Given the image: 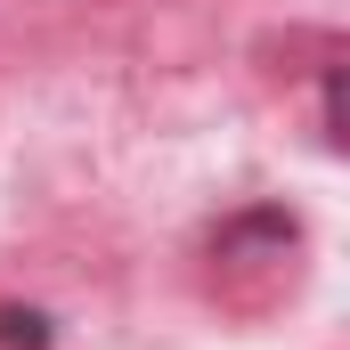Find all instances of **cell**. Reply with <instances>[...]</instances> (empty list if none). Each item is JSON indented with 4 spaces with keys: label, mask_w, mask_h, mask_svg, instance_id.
Segmentation results:
<instances>
[{
    "label": "cell",
    "mask_w": 350,
    "mask_h": 350,
    "mask_svg": "<svg viewBox=\"0 0 350 350\" xmlns=\"http://www.w3.org/2000/svg\"><path fill=\"white\" fill-rule=\"evenodd\" d=\"M326 139L342 147V74H326Z\"/></svg>",
    "instance_id": "7a4b0ae2"
},
{
    "label": "cell",
    "mask_w": 350,
    "mask_h": 350,
    "mask_svg": "<svg viewBox=\"0 0 350 350\" xmlns=\"http://www.w3.org/2000/svg\"><path fill=\"white\" fill-rule=\"evenodd\" d=\"M0 350H49V318L41 310H0Z\"/></svg>",
    "instance_id": "6da1fadb"
}]
</instances>
